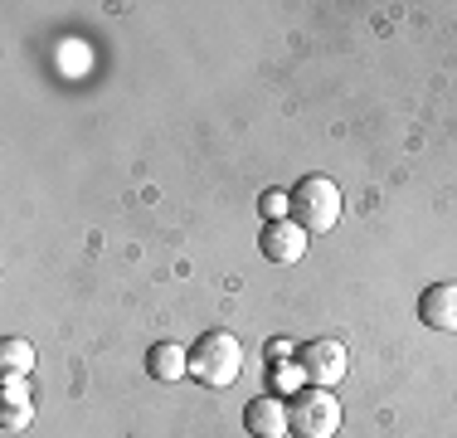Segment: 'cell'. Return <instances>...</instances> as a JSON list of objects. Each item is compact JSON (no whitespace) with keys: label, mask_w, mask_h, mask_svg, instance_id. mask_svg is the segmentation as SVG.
Instances as JSON below:
<instances>
[{"label":"cell","mask_w":457,"mask_h":438,"mask_svg":"<svg viewBox=\"0 0 457 438\" xmlns=\"http://www.w3.org/2000/svg\"><path fill=\"white\" fill-rule=\"evenodd\" d=\"M258 210L268 215V224H278V219H292V195H282V190H268L263 200H258Z\"/></svg>","instance_id":"obj_11"},{"label":"cell","mask_w":457,"mask_h":438,"mask_svg":"<svg viewBox=\"0 0 457 438\" xmlns=\"http://www.w3.org/2000/svg\"><path fill=\"white\" fill-rule=\"evenodd\" d=\"M258 244H263V258H273V263H297L302 254H307V229L292 224V219H278V224H263Z\"/></svg>","instance_id":"obj_6"},{"label":"cell","mask_w":457,"mask_h":438,"mask_svg":"<svg viewBox=\"0 0 457 438\" xmlns=\"http://www.w3.org/2000/svg\"><path fill=\"white\" fill-rule=\"evenodd\" d=\"M297 366H302V375L312 380V385H341L345 380V370H351V356H345V346L336 341V336H321V341H307L297 350Z\"/></svg>","instance_id":"obj_4"},{"label":"cell","mask_w":457,"mask_h":438,"mask_svg":"<svg viewBox=\"0 0 457 438\" xmlns=\"http://www.w3.org/2000/svg\"><path fill=\"white\" fill-rule=\"evenodd\" d=\"M0 370H5V375H29V370H35V346H29L25 336H5V341H0Z\"/></svg>","instance_id":"obj_9"},{"label":"cell","mask_w":457,"mask_h":438,"mask_svg":"<svg viewBox=\"0 0 457 438\" xmlns=\"http://www.w3.org/2000/svg\"><path fill=\"white\" fill-rule=\"evenodd\" d=\"M287 429L297 438H336V429H341V400L321 385L297 390L287 404Z\"/></svg>","instance_id":"obj_3"},{"label":"cell","mask_w":457,"mask_h":438,"mask_svg":"<svg viewBox=\"0 0 457 438\" xmlns=\"http://www.w3.org/2000/svg\"><path fill=\"white\" fill-rule=\"evenodd\" d=\"M419 322L433 332H457V282H433L419 292Z\"/></svg>","instance_id":"obj_5"},{"label":"cell","mask_w":457,"mask_h":438,"mask_svg":"<svg viewBox=\"0 0 457 438\" xmlns=\"http://www.w3.org/2000/svg\"><path fill=\"white\" fill-rule=\"evenodd\" d=\"M244 370V346L234 332H204L190 346V380L204 390H228Z\"/></svg>","instance_id":"obj_1"},{"label":"cell","mask_w":457,"mask_h":438,"mask_svg":"<svg viewBox=\"0 0 457 438\" xmlns=\"http://www.w3.org/2000/svg\"><path fill=\"white\" fill-rule=\"evenodd\" d=\"M287 195H292V224H302L307 234L336 229V219H341V190H336V181H326V175H302Z\"/></svg>","instance_id":"obj_2"},{"label":"cell","mask_w":457,"mask_h":438,"mask_svg":"<svg viewBox=\"0 0 457 438\" xmlns=\"http://www.w3.org/2000/svg\"><path fill=\"white\" fill-rule=\"evenodd\" d=\"M146 370L156 380H166V385H170V380H185V375H190V350L176 346V341H161V346L146 350Z\"/></svg>","instance_id":"obj_8"},{"label":"cell","mask_w":457,"mask_h":438,"mask_svg":"<svg viewBox=\"0 0 457 438\" xmlns=\"http://www.w3.org/2000/svg\"><path fill=\"white\" fill-rule=\"evenodd\" d=\"M35 424V404H0V429L5 434H20Z\"/></svg>","instance_id":"obj_10"},{"label":"cell","mask_w":457,"mask_h":438,"mask_svg":"<svg viewBox=\"0 0 457 438\" xmlns=\"http://www.w3.org/2000/svg\"><path fill=\"white\" fill-rule=\"evenodd\" d=\"M0 404H35V400H29V385H25V375H5V390H0Z\"/></svg>","instance_id":"obj_12"},{"label":"cell","mask_w":457,"mask_h":438,"mask_svg":"<svg viewBox=\"0 0 457 438\" xmlns=\"http://www.w3.org/2000/svg\"><path fill=\"white\" fill-rule=\"evenodd\" d=\"M244 429L248 438H282V434H292L287 429V404L282 400H248V409H244Z\"/></svg>","instance_id":"obj_7"}]
</instances>
